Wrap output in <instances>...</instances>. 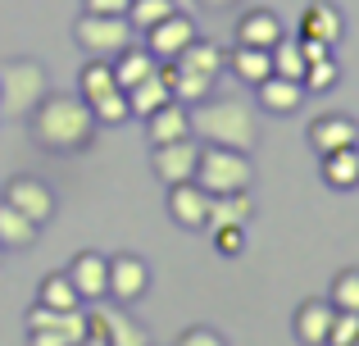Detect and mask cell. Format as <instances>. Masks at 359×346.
<instances>
[{"instance_id": "6da1fadb", "label": "cell", "mask_w": 359, "mask_h": 346, "mask_svg": "<svg viewBox=\"0 0 359 346\" xmlns=\"http://www.w3.org/2000/svg\"><path fill=\"white\" fill-rule=\"evenodd\" d=\"M27 133L50 155H78L96 142L100 124H96V114H91V105L82 100V91L78 96H69V91H46L32 105V114H27Z\"/></svg>"}, {"instance_id": "7a4b0ae2", "label": "cell", "mask_w": 359, "mask_h": 346, "mask_svg": "<svg viewBox=\"0 0 359 346\" xmlns=\"http://www.w3.org/2000/svg\"><path fill=\"white\" fill-rule=\"evenodd\" d=\"M191 133L205 146H232V151H255L259 124L241 96H205L191 105Z\"/></svg>"}, {"instance_id": "3957f363", "label": "cell", "mask_w": 359, "mask_h": 346, "mask_svg": "<svg viewBox=\"0 0 359 346\" xmlns=\"http://www.w3.org/2000/svg\"><path fill=\"white\" fill-rule=\"evenodd\" d=\"M46 91H50V78L36 60H0V114L5 119H27Z\"/></svg>"}, {"instance_id": "277c9868", "label": "cell", "mask_w": 359, "mask_h": 346, "mask_svg": "<svg viewBox=\"0 0 359 346\" xmlns=\"http://www.w3.org/2000/svg\"><path fill=\"white\" fill-rule=\"evenodd\" d=\"M196 182L210 196H228V192H250L255 169H250V151H232V146H201V169Z\"/></svg>"}, {"instance_id": "5b68a950", "label": "cell", "mask_w": 359, "mask_h": 346, "mask_svg": "<svg viewBox=\"0 0 359 346\" xmlns=\"http://www.w3.org/2000/svg\"><path fill=\"white\" fill-rule=\"evenodd\" d=\"M132 36H137V27L128 23V14H87L82 9V18L73 23V41L91 60H114L118 51L132 46Z\"/></svg>"}, {"instance_id": "8992f818", "label": "cell", "mask_w": 359, "mask_h": 346, "mask_svg": "<svg viewBox=\"0 0 359 346\" xmlns=\"http://www.w3.org/2000/svg\"><path fill=\"white\" fill-rule=\"evenodd\" d=\"M150 169L164 187L173 182H191L196 169H201V137H177V142H164L155 146V155H150Z\"/></svg>"}, {"instance_id": "52a82bcc", "label": "cell", "mask_w": 359, "mask_h": 346, "mask_svg": "<svg viewBox=\"0 0 359 346\" xmlns=\"http://www.w3.org/2000/svg\"><path fill=\"white\" fill-rule=\"evenodd\" d=\"M196 36H201V32H196V18L187 14V9H173L164 23H155L146 32V51L155 55V60H177Z\"/></svg>"}, {"instance_id": "ba28073f", "label": "cell", "mask_w": 359, "mask_h": 346, "mask_svg": "<svg viewBox=\"0 0 359 346\" xmlns=\"http://www.w3.org/2000/svg\"><path fill=\"white\" fill-rule=\"evenodd\" d=\"M210 201L214 196L205 192L201 182H173L168 187V219L177 223V228H205L210 223Z\"/></svg>"}, {"instance_id": "9c48e42d", "label": "cell", "mask_w": 359, "mask_h": 346, "mask_svg": "<svg viewBox=\"0 0 359 346\" xmlns=\"http://www.w3.org/2000/svg\"><path fill=\"white\" fill-rule=\"evenodd\" d=\"M5 201L14 205V210H23L27 219L36 223V228L55 219V192L41 182V178H27V173H23V178H14V182L5 187Z\"/></svg>"}, {"instance_id": "30bf717a", "label": "cell", "mask_w": 359, "mask_h": 346, "mask_svg": "<svg viewBox=\"0 0 359 346\" xmlns=\"http://www.w3.org/2000/svg\"><path fill=\"white\" fill-rule=\"evenodd\" d=\"M150 287V269L141 255H109V296L118 305H132L141 301Z\"/></svg>"}, {"instance_id": "8fae6325", "label": "cell", "mask_w": 359, "mask_h": 346, "mask_svg": "<svg viewBox=\"0 0 359 346\" xmlns=\"http://www.w3.org/2000/svg\"><path fill=\"white\" fill-rule=\"evenodd\" d=\"M64 274H69V283L78 287L82 301H105V296H109V260L96 255V251H82V255H73Z\"/></svg>"}, {"instance_id": "7c38bea8", "label": "cell", "mask_w": 359, "mask_h": 346, "mask_svg": "<svg viewBox=\"0 0 359 346\" xmlns=\"http://www.w3.org/2000/svg\"><path fill=\"white\" fill-rule=\"evenodd\" d=\"M305 137L314 146V155H327V151H341V146H359V124L351 114H318L309 119Z\"/></svg>"}, {"instance_id": "4fadbf2b", "label": "cell", "mask_w": 359, "mask_h": 346, "mask_svg": "<svg viewBox=\"0 0 359 346\" xmlns=\"http://www.w3.org/2000/svg\"><path fill=\"white\" fill-rule=\"evenodd\" d=\"M332 301H323V296H309V301H300L296 319H291V333H296L300 346H327V328H332Z\"/></svg>"}, {"instance_id": "5bb4252c", "label": "cell", "mask_w": 359, "mask_h": 346, "mask_svg": "<svg viewBox=\"0 0 359 346\" xmlns=\"http://www.w3.org/2000/svg\"><path fill=\"white\" fill-rule=\"evenodd\" d=\"M300 36H314V41H323V46H337L346 36L341 9H337L332 0H309V5L300 9Z\"/></svg>"}, {"instance_id": "9a60e30c", "label": "cell", "mask_w": 359, "mask_h": 346, "mask_svg": "<svg viewBox=\"0 0 359 346\" xmlns=\"http://www.w3.org/2000/svg\"><path fill=\"white\" fill-rule=\"evenodd\" d=\"M287 36V23H282L273 9H245L237 18V46H264V51H273V46Z\"/></svg>"}, {"instance_id": "2e32d148", "label": "cell", "mask_w": 359, "mask_h": 346, "mask_svg": "<svg viewBox=\"0 0 359 346\" xmlns=\"http://www.w3.org/2000/svg\"><path fill=\"white\" fill-rule=\"evenodd\" d=\"M146 137H150V146L177 142V137H196L191 133V105H182V100H164V105L146 119Z\"/></svg>"}, {"instance_id": "e0dca14e", "label": "cell", "mask_w": 359, "mask_h": 346, "mask_svg": "<svg viewBox=\"0 0 359 346\" xmlns=\"http://www.w3.org/2000/svg\"><path fill=\"white\" fill-rule=\"evenodd\" d=\"M255 100H259L269 114H296L300 105H305V87L291 78H278V73H269L264 82H255Z\"/></svg>"}, {"instance_id": "ac0fdd59", "label": "cell", "mask_w": 359, "mask_h": 346, "mask_svg": "<svg viewBox=\"0 0 359 346\" xmlns=\"http://www.w3.org/2000/svg\"><path fill=\"white\" fill-rule=\"evenodd\" d=\"M223 69L237 82H245V87H255V82H264L273 73V55L264 51V46H232V51L223 55Z\"/></svg>"}, {"instance_id": "d6986e66", "label": "cell", "mask_w": 359, "mask_h": 346, "mask_svg": "<svg viewBox=\"0 0 359 346\" xmlns=\"http://www.w3.org/2000/svg\"><path fill=\"white\" fill-rule=\"evenodd\" d=\"M323 160V182L332 187V192H355L359 187V146H341V151H327L318 155Z\"/></svg>"}, {"instance_id": "ffe728a7", "label": "cell", "mask_w": 359, "mask_h": 346, "mask_svg": "<svg viewBox=\"0 0 359 346\" xmlns=\"http://www.w3.org/2000/svg\"><path fill=\"white\" fill-rule=\"evenodd\" d=\"M109 64H114V78H118V87H123V91H128V87H137L141 78H150V73L159 69V60L146 51V46H137V41H132L128 51H118Z\"/></svg>"}, {"instance_id": "44dd1931", "label": "cell", "mask_w": 359, "mask_h": 346, "mask_svg": "<svg viewBox=\"0 0 359 346\" xmlns=\"http://www.w3.org/2000/svg\"><path fill=\"white\" fill-rule=\"evenodd\" d=\"M36 232H41V228H36L23 210H14V205L0 196V246H5V251H23V246L36 241Z\"/></svg>"}, {"instance_id": "7402d4cb", "label": "cell", "mask_w": 359, "mask_h": 346, "mask_svg": "<svg viewBox=\"0 0 359 346\" xmlns=\"http://www.w3.org/2000/svg\"><path fill=\"white\" fill-rule=\"evenodd\" d=\"M164 100H173V91H168V82L159 78V69L150 73V78H141L137 87H128V105H132V119H150Z\"/></svg>"}, {"instance_id": "603a6c76", "label": "cell", "mask_w": 359, "mask_h": 346, "mask_svg": "<svg viewBox=\"0 0 359 346\" xmlns=\"http://www.w3.org/2000/svg\"><path fill=\"white\" fill-rule=\"evenodd\" d=\"M100 328H105V342L109 346H150V333L141 328L137 319H128V314L118 310H96Z\"/></svg>"}, {"instance_id": "cb8c5ba5", "label": "cell", "mask_w": 359, "mask_h": 346, "mask_svg": "<svg viewBox=\"0 0 359 346\" xmlns=\"http://www.w3.org/2000/svg\"><path fill=\"white\" fill-rule=\"evenodd\" d=\"M255 205H250V192H228V196H214L210 201V223L205 228H219V223H250Z\"/></svg>"}, {"instance_id": "d4e9b609", "label": "cell", "mask_w": 359, "mask_h": 346, "mask_svg": "<svg viewBox=\"0 0 359 346\" xmlns=\"http://www.w3.org/2000/svg\"><path fill=\"white\" fill-rule=\"evenodd\" d=\"M177 69H191V73H210V78H223V51L214 41H201V36H196L191 46H187L182 55H177Z\"/></svg>"}, {"instance_id": "484cf974", "label": "cell", "mask_w": 359, "mask_h": 346, "mask_svg": "<svg viewBox=\"0 0 359 346\" xmlns=\"http://www.w3.org/2000/svg\"><path fill=\"white\" fill-rule=\"evenodd\" d=\"M78 91H82V100H100V96H109V91H118V78H114V64L109 60H91L87 69H82V78H78Z\"/></svg>"}, {"instance_id": "4316f807", "label": "cell", "mask_w": 359, "mask_h": 346, "mask_svg": "<svg viewBox=\"0 0 359 346\" xmlns=\"http://www.w3.org/2000/svg\"><path fill=\"white\" fill-rule=\"evenodd\" d=\"M36 301H41V305H55V310H78L82 296H78V287L69 283V274H64V269H55V274L41 278V296H36Z\"/></svg>"}, {"instance_id": "83f0119b", "label": "cell", "mask_w": 359, "mask_h": 346, "mask_svg": "<svg viewBox=\"0 0 359 346\" xmlns=\"http://www.w3.org/2000/svg\"><path fill=\"white\" fill-rule=\"evenodd\" d=\"M173 9H177V0H132L128 5V23L137 27V32H150V27L164 23Z\"/></svg>"}, {"instance_id": "f1b7e54d", "label": "cell", "mask_w": 359, "mask_h": 346, "mask_svg": "<svg viewBox=\"0 0 359 346\" xmlns=\"http://www.w3.org/2000/svg\"><path fill=\"white\" fill-rule=\"evenodd\" d=\"M269 55H273V73H278V78H291V82L305 78V55H300V41L282 36V41L273 46Z\"/></svg>"}, {"instance_id": "f546056e", "label": "cell", "mask_w": 359, "mask_h": 346, "mask_svg": "<svg viewBox=\"0 0 359 346\" xmlns=\"http://www.w3.org/2000/svg\"><path fill=\"white\" fill-rule=\"evenodd\" d=\"M337 82H341V69H337V60L327 55V60L305 64V78H300V87H305V96H318V91H332Z\"/></svg>"}, {"instance_id": "4dcf8cb0", "label": "cell", "mask_w": 359, "mask_h": 346, "mask_svg": "<svg viewBox=\"0 0 359 346\" xmlns=\"http://www.w3.org/2000/svg\"><path fill=\"white\" fill-rule=\"evenodd\" d=\"M91 114H96V124H105V128H118V124H128L132 119V105H128V91H109V96H100V100H91Z\"/></svg>"}, {"instance_id": "1f68e13d", "label": "cell", "mask_w": 359, "mask_h": 346, "mask_svg": "<svg viewBox=\"0 0 359 346\" xmlns=\"http://www.w3.org/2000/svg\"><path fill=\"white\" fill-rule=\"evenodd\" d=\"M332 310H355L359 314V269H341L332 278V292H327Z\"/></svg>"}, {"instance_id": "d6a6232c", "label": "cell", "mask_w": 359, "mask_h": 346, "mask_svg": "<svg viewBox=\"0 0 359 346\" xmlns=\"http://www.w3.org/2000/svg\"><path fill=\"white\" fill-rule=\"evenodd\" d=\"M359 342V314L355 310H337L332 328H327V346H351Z\"/></svg>"}, {"instance_id": "836d02e7", "label": "cell", "mask_w": 359, "mask_h": 346, "mask_svg": "<svg viewBox=\"0 0 359 346\" xmlns=\"http://www.w3.org/2000/svg\"><path fill=\"white\" fill-rule=\"evenodd\" d=\"M210 232H214L219 255H241V251H245V228H241V223H219V228H210Z\"/></svg>"}, {"instance_id": "e575fe53", "label": "cell", "mask_w": 359, "mask_h": 346, "mask_svg": "<svg viewBox=\"0 0 359 346\" xmlns=\"http://www.w3.org/2000/svg\"><path fill=\"white\" fill-rule=\"evenodd\" d=\"M82 338L69 328H27V346H78Z\"/></svg>"}, {"instance_id": "d590c367", "label": "cell", "mask_w": 359, "mask_h": 346, "mask_svg": "<svg viewBox=\"0 0 359 346\" xmlns=\"http://www.w3.org/2000/svg\"><path fill=\"white\" fill-rule=\"evenodd\" d=\"M173 346H228V338L214 328H187V333H177Z\"/></svg>"}, {"instance_id": "8d00e7d4", "label": "cell", "mask_w": 359, "mask_h": 346, "mask_svg": "<svg viewBox=\"0 0 359 346\" xmlns=\"http://www.w3.org/2000/svg\"><path fill=\"white\" fill-rule=\"evenodd\" d=\"M132 0H82V9L87 14H128Z\"/></svg>"}, {"instance_id": "74e56055", "label": "cell", "mask_w": 359, "mask_h": 346, "mask_svg": "<svg viewBox=\"0 0 359 346\" xmlns=\"http://www.w3.org/2000/svg\"><path fill=\"white\" fill-rule=\"evenodd\" d=\"M296 41H300V55H305V64H314V60H327V55H332V46L314 41V36H296Z\"/></svg>"}, {"instance_id": "f35d334b", "label": "cell", "mask_w": 359, "mask_h": 346, "mask_svg": "<svg viewBox=\"0 0 359 346\" xmlns=\"http://www.w3.org/2000/svg\"><path fill=\"white\" fill-rule=\"evenodd\" d=\"M78 346H109V342H105V328H100L96 314H91V333H87V338H82Z\"/></svg>"}, {"instance_id": "ab89813d", "label": "cell", "mask_w": 359, "mask_h": 346, "mask_svg": "<svg viewBox=\"0 0 359 346\" xmlns=\"http://www.w3.org/2000/svg\"><path fill=\"white\" fill-rule=\"evenodd\" d=\"M201 9H210V14H223V9H237L241 0H196Z\"/></svg>"}, {"instance_id": "60d3db41", "label": "cell", "mask_w": 359, "mask_h": 346, "mask_svg": "<svg viewBox=\"0 0 359 346\" xmlns=\"http://www.w3.org/2000/svg\"><path fill=\"white\" fill-rule=\"evenodd\" d=\"M191 5H196V0H177V9H187V14H191Z\"/></svg>"}, {"instance_id": "b9f144b4", "label": "cell", "mask_w": 359, "mask_h": 346, "mask_svg": "<svg viewBox=\"0 0 359 346\" xmlns=\"http://www.w3.org/2000/svg\"><path fill=\"white\" fill-rule=\"evenodd\" d=\"M0 255H5V246H0Z\"/></svg>"}, {"instance_id": "7bdbcfd3", "label": "cell", "mask_w": 359, "mask_h": 346, "mask_svg": "<svg viewBox=\"0 0 359 346\" xmlns=\"http://www.w3.org/2000/svg\"><path fill=\"white\" fill-rule=\"evenodd\" d=\"M351 346H359V342H351Z\"/></svg>"}]
</instances>
